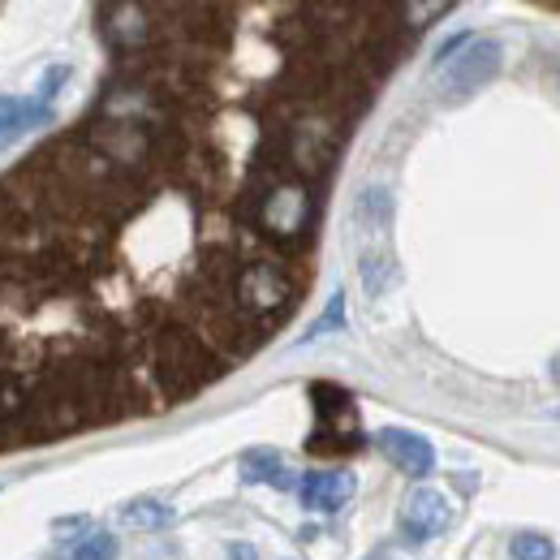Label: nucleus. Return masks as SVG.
<instances>
[{"mask_svg": "<svg viewBox=\"0 0 560 560\" xmlns=\"http://www.w3.org/2000/svg\"><path fill=\"white\" fill-rule=\"evenodd\" d=\"M548 371H552V384H557V388H560V353H557V358H552V366H548Z\"/></svg>", "mask_w": 560, "mask_h": 560, "instance_id": "6ab92c4d", "label": "nucleus"}, {"mask_svg": "<svg viewBox=\"0 0 560 560\" xmlns=\"http://www.w3.org/2000/svg\"><path fill=\"white\" fill-rule=\"evenodd\" d=\"M440 70H444V86H448L453 95H470V91H479L483 82L495 78V70H500V44H491V39H470V44L462 48V57H448Z\"/></svg>", "mask_w": 560, "mask_h": 560, "instance_id": "39448f33", "label": "nucleus"}, {"mask_svg": "<svg viewBox=\"0 0 560 560\" xmlns=\"http://www.w3.org/2000/svg\"><path fill=\"white\" fill-rule=\"evenodd\" d=\"M242 479H246V483H272V488H280V491H289L298 483L293 470H284L280 453H272V448H250V453L242 457Z\"/></svg>", "mask_w": 560, "mask_h": 560, "instance_id": "9d476101", "label": "nucleus"}, {"mask_svg": "<svg viewBox=\"0 0 560 560\" xmlns=\"http://www.w3.org/2000/svg\"><path fill=\"white\" fill-rule=\"evenodd\" d=\"M509 552L513 560H557V544L548 539V535H513L509 539Z\"/></svg>", "mask_w": 560, "mask_h": 560, "instance_id": "2eb2a0df", "label": "nucleus"}, {"mask_svg": "<svg viewBox=\"0 0 560 560\" xmlns=\"http://www.w3.org/2000/svg\"><path fill=\"white\" fill-rule=\"evenodd\" d=\"M173 522V509L164 500H130L121 509V526L130 530H164Z\"/></svg>", "mask_w": 560, "mask_h": 560, "instance_id": "f8f14e48", "label": "nucleus"}, {"mask_svg": "<svg viewBox=\"0 0 560 560\" xmlns=\"http://www.w3.org/2000/svg\"><path fill=\"white\" fill-rule=\"evenodd\" d=\"M26 401H31V380L0 366V427H9V422L18 427V419L26 415Z\"/></svg>", "mask_w": 560, "mask_h": 560, "instance_id": "9b49d317", "label": "nucleus"}, {"mask_svg": "<svg viewBox=\"0 0 560 560\" xmlns=\"http://www.w3.org/2000/svg\"><path fill=\"white\" fill-rule=\"evenodd\" d=\"M353 483L350 470H311L306 479H298V495L311 513H341L353 500Z\"/></svg>", "mask_w": 560, "mask_h": 560, "instance_id": "6e6552de", "label": "nucleus"}, {"mask_svg": "<svg viewBox=\"0 0 560 560\" xmlns=\"http://www.w3.org/2000/svg\"><path fill=\"white\" fill-rule=\"evenodd\" d=\"M448 526H453V504H448L444 491L415 488L406 495V504H401V530H406V539L427 544V539L444 535Z\"/></svg>", "mask_w": 560, "mask_h": 560, "instance_id": "423d86ee", "label": "nucleus"}, {"mask_svg": "<svg viewBox=\"0 0 560 560\" xmlns=\"http://www.w3.org/2000/svg\"><path fill=\"white\" fill-rule=\"evenodd\" d=\"M229 560H259V552H255L250 544H233V548H229Z\"/></svg>", "mask_w": 560, "mask_h": 560, "instance_id": "a211bd4d", "label": "nucleus"}, {"mask_svg": "<svg viewBox=\"0 0 560 560\" xmlns=\"http://www.w3.org/2000/svg\"><path fill=\"white\" fill-rule=\"evenodd\" d=\"M48 117L44 100H22V95H0V151L18 139L22 130L39 126Z\"/></svg>", "mask_w": 560, "mask_h": 560, "instance_id": "1a4fd4ad", "label": "nucleus"}, {"mask_svg": "<svg viewBox=\"0 0 560 560\" xmlns=\"http://www.w3.org/2000/svg\"><path fill=\"white\" fill-rule=\"evenodd\" d=\"M100 26H104V39L113 44V52L121 57H139L155 44V18L160 9L151 4H104L100 9Z\"/></svg>", "mask_w": 560, "mask_h": 560, "instance_id": "20e7f679", "label": "nucleus"}, {"mask_svg": "<svg viewBox=\"0 0 560 560\" xmlns=\"http://www.w3.org/2000/svg\"><path fill=\"white\" fill-rule=\"evenodd\" d=\"M393 280H397V264H393L388 255H366V259H362V284H366V293L380 298Z\"/></svg>", "mask_w": 560, "mask_h": 560, "instance_id": "4468645a", "label": "nucleus"}, {"mask_svg": "<svg viewBox=\"0 0 560 560\" xmlns=\"http://www.w3.org/2000/svg\"><path fill=\"white\" fill-rule=\"evenodd\" d=\"M341 324H346V293H332L328 311L315 319V328L306 332V341H315V337H324V332H332V328H341Z\"/></svg>", "mask_w": 560, "mask_h": 560, "instance_id": "dca6fc26", "label": "nucleus"}, {"mask_svg": "<svg viewBox=\"0 0 560 560\" xmlns=\"http://www.w3.org/2000/svg\"><path fill=\"white\" fill-rule=\"evenodd\" d=\"M448 9H453L448 0H444V4H397V13H401V18H406V22L415 26V31H422V26L431 22V18H444Z\"/></svg>", "mask_w": 560, "mask_h": 560, "instance_id": "f3484780", "label": "nucleus"}, {"mask_svg": "<svg viewBox=\"0 0 560 560\" xmlns=\"http://www.w3.org/2000/svg\"><path fill=\"white\" fill-rule=\"evenodd\" d=\"M117 548H121V544H117L108 530H91V535H82V539L70 544V560H113Z\"/></svg>", "mask_w": 560, "mask_h": 560, "instance_id": "ddd939ff", "label": "nucleus"}, {"mask_svg": "<svg viewBox=\"0 0 560 560\" xmlns=\"http://www.w3.org/2000/svg\"><path fill=\"white\" fill-rule=\"evenodd\" d=\"M259 229L277 242V246H302L315 229V195L306 182H272L259 195Z\"/></svg>", "mask_w": 560, "mask_h": 560, "instance_id": "7ed1b4c3", "label": "nucleus"}, {"mask_svg": "<svg viewBox=\"0 0 560 560\" xmlns=\"http://www.w3.org/2000/svg\"><path fill=\"white\" fill-rule=\"evenodd\" d=\"M375 448L401 470V475H410V479H427L431 470H435V448L415 435V431H401V427H384L380 435H375Z\"/></svg>", "mask_w": 560, "mask_h": 560, "instance_id": "0eeeda50", "label": "nucleus"}, {"mask_svg": "<svg viewBox=\"0 0 560 560\" xmlns=\"http://www.w3.org/2000/svg\"><path fill=\"white\" fill-rule=\"evenodd\" d=\"M298 302V280L289 277V268H280L272 259H250L237 268L233 277V306L255 324L268 328Z\"/></svg>", "mask_w": 560, "mask_h": 560, "instance_id": "f03ea898", "label": "nucleus"}, {"mask_svg": "<svg viewBox=\"0 0 560 560\" xmlns=\"http://www.w3.org/2000/svg\"><path fill=\"white\" fill-rule=\"evenodd\" d=\"M147 353H151V380H155V393L164 397V406L199 393L203 384H211L224 362L190 332V328H160L147 337Z\"/></svg>", "mask_w": 560, "mask_h": 560, "instance_id": "f257e3e1", "label": "nucleus"}]
</instances>
